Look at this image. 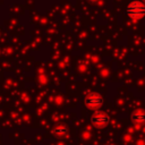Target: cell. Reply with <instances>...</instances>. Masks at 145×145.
<instances>
[{"label": "cell", "instance_id": "2", "mask_svg": "<svg viewBox=\"0 0 145 145\" xmlns=\"http://www.w3.org/2000/svg\"><path fill=\"white\" fill-rule=\"evenodd\" d=\"M91 122L96 128H104L110 122V116L105 112H95L91 117Z\"/></svg>", "mask_w": 145, "mask_h": 145}, {"label": "cell", "instance_id": "4", "mask_svg": "<svg viewBox=\"0 0 145 145\" xmlns=\"http://www.w3.org/2000/svg\"><path fill=\"white\" fill-rule=\"evenodd\" d=\"M130 119L131 121L135 123V125H138V126H142L145 123V111L144 110H136L131 113L130 116Z\"/></svg>", "mask_w": 145, "mask_h": 145}, {"label": "cell", "instance_id": "1", "mask_svg": "<svg viewBox=\"0 0 145 145\" xmlns=\"http://www.w3.org/2000/svg\"><path fill=\"white\" fill-rule=\"evenodd\" d=\"M126 12L130 19L134 20L142 19L145 16V3L139 0H134L127 6Z\"/></svg>", "mask_w": 145, "mask_h": 145}, {"label": "cell", "instance_id": "6", "mask_svg": "<svg viewBox=\"0 0 145 145\" xmlns=\"http://www.w3.org/2000/svg\"><path fill=\"white\" fill-rule=\"evenodd\" d=\"M143 1H144V3H145V0H143Z\"/></svg>", "mask_w": 145, "mask_h": 145}, {"label": "cell", "instance_id": "3", "mask_svg": "<svg viewBox=\"0 0 145 145\" xmlns=\"http://www.w3.org/2000/svg\"><path fill=\"white\" fill-rule=\"evenodd\" d=\"M103 97L97 93H91L85 97V105L89 109L97 110L103 105Z\"/></svg>", "mask_w": 145, "mask_h": 145}, {"label": "cell", "instance_id": "5", "mask_svg": "<svg viewBox=\"0 0 145 145\" xmlns=\"http://www.w3.org/2000/svg\"><path fill=\"white\" fill-rule=\"evenodd\" d=\"M68 131V128L65 125H59L53 129V134L57 136H65Z\"/></svg>", "mask_w": 145, "mask_h": 145}]
</instances>
